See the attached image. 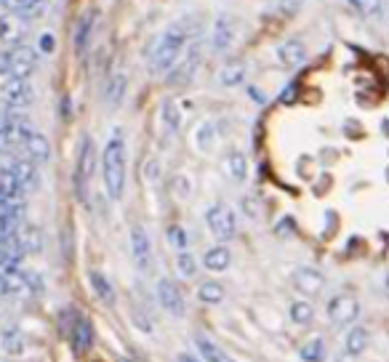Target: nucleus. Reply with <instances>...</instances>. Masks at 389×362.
Masks as SVG:
<instances>
[{
    "label": "nucleus",
    "instance_id": "obj_1",
    "mask_svg": "<svg viewBox=\"0 0 389 362\" xmlns=\"http://www.w3.org/2000/svg\"><path fill=\"white\" fill-rule=\"evenodd\" d=\"M190 43V25L187 22H176V25H171L158 40H155V46L149 51V59H152V67H155V73H168L173 70V64H176V59L181 56V51L184 46Z\"/></svg>",
    "mask_w": 389,
    "mask_h": 362
},
{
    "label": "nucleus",
    "instance_id": "obj_2",
    "mask_svg": "<svg viewBox=\"0 0 389 362\" xmlns=\"http://www.w3.org/2000/svg\"><path fill=\"white\" fill-rule=\"evenodd\" d=\"M101 173H104V187L112 200H121L125 190V142L115 131V136L104 144L101 155Z\"/></svg>",
    "mask_w": 389,
    "mask_h": 362
},
{
    "label": "nucleus",
    "instance_id": "obj_3",
    "mask_svg": "<svg viewBox=\"0 0 389 362\" xmlns=\"http://www.w3.org/2000/svg\"><path fill=\"white\" fill-rule=\"evenodd\" d=\"M205 224H208V229L214 232V237H216L219 242L232 240V235H235V229H238V221H235L232 208H229V205H224V203H216V205H211V208H208V214H205Z\"/></svg>",
    "mask_w": 389,
    "mask_h": 362
},
{
    "label": "nucleus",
    "instance_id": "obj_4",
    "mask_svg": "<svg viewBox=\"0 0 389 362\" xmlns=\"http://www.w3.org/2000/svg\"><path fill=\"white\" fill-rule=\"evenodd\" d=\"M328 320H331V325L334 328H344V325H352L355 320H357V314H360V304H357V298H352V296H336V298H331L328 301Z\"/></svg>",
    "mask_w": 389,
    "mask_h": 362
},
{
    "label": "nucleus",
    "instance_id": "obj_5",
    "mask_svg": "<svg viewBox=\"0 0 389 362\" xmlns=\"http://www.w3.org/2000/svg\"><path fill=\"white\" fill-rule=\"evenodd\" d=\"M25 38H27V19L19 16V14L5 11L0 16V46L14 49V46H22Z\"/></svg>",
    "mask_w": 389,
    "mask_h": 362
},
{
    "label": "nucleus",
    "instance_id": "obj_6",
    "mask_svg": "<svg viewBox=\"0 0 389 362\" xmlns=\"http://www.w3.org/2000/svg\"><path fill=\"white\" fill-rule=\"evenodd\" d=\"M32 99H35V91H32L27 77H11L3 86V104H8V107L25 109L27 104H32Z\"/></svg>",
    "mask_w": 389,
    "mask_h": 362
},
{
    "label": "nucleus",
    "instance_id": "obj_7",
    "mask_svg": "<svg viewBox=\"0 0 389 362\" xmlns=\"http://www.w3.org/2000/svg\"><path fill=\"white\" fill-rule=\"evenodd\" d=\"M94 142H91V136H86L83 139V144H80V157H77V173H75V184H77V192L86 194L88 190V181H91V176H94Z\"/></svg>",
    "mask_w": 389,
    "mask_h": 362
},
{
    "label": "nucleus",
    "instance_id": "obj_8",
    "mask_svg": "<svg viewBox=\"0 0 389 362\" xmlns=\"http://www.w3.org/2000/svg\"><path fill=\"white\" fill-rule=\"evenodd\" d=\"M158 298H160V307L171 317H184V296H181V290L173 280H160L158 283Z\"/></svg>",
    "mask_w": 389,
    "mask_h": 362
},
{
    "label": "nucleus",
    "instance_id": "obj_9",
    "mask_svg": "<svg viewBox=\"0 0 389 362\" xmlns=\"http://www.w3.org/2000/svg\"><path fill=\"white\" fill-rule=\"evenodd\" d=\"M293 288L304 296H317L325 288V277H323V272H317L312 266H299L293 272Z\"/></svg>",
    "mask_w": 389,
    "mask_h": 362
},
{
    "label": "nucleus",
    "instance_id": "obj_10",
    "mask_svg": "<svg viewBox=\"0 0 389 362\" xmlns=\"http://www.w3.org/2000/svg\"><path fill=\"white\" fill-rule=\"evenodd\" d=\"M11 56V77H27V75L35 70V62H38V51L29 49V46H14L8 49Z\"/></svg>",
    "mask_w": 389,
    "mask_h": 362
},
{
    "label": "nucleus",
    "instance_id": "obj_11",
    "mask_svg": "<svg viewBox=\"0 0 389 362\" xmlns=\"http://www.w3.org/2000/svg\"><path fill=\"white\" fill-rule=\"evenodd\" d=\"M131 250H134L136 266H139L142 272L149 269V264H152V245H149L145 227H134V229H131Z\"/></svg>",
    "mask_w": 389,
    "mask_h": 362
},
{
    "label": "nucleus",
    "instance_id": "obj_12",
    "mask_svg": "<svg viewBox=\"0 0 389 362\" xmlns=\"http://www.w3.org/2000/svg\"><path fill=\"white\" fill-rule=\"evenodd\" d=\"M355 14L373 22H387L389 19V0H347Z\"/></svg>",
    "mask_w": 389,
    "mask_h": 362
},
{
    "label": "nucleus",
    "instance_id": "obj_13",
    "mask_svg": "<svg viewBox=\"0 0 389 362\" xmlns=\"http://www.w3.org/2000/svg\"><path fill=\"white\" fill-rule=\"evenodd\" d=\"M232 40H235V22H232V16L221 14L214 25V32H211V49L216 53H224L232 46Z\"/></svg>",
    "mask_w": 389,
    "mask_h": 362
},
{
    "label": "nucleus",
    "instance_id": "obj_14",
    "mask_svg": "<svg viewBox=\"0 0 389 362\" xmlns=\"http://www.w3.org/2000/svg\"><path fill=\"white\" fill-rule=\"evenodd\" d=\"M8 170L19 179V184L25 187V192H29V190L38 187V168H35V160H29V157H16V160L8 163Z\"/></svg>",
    "mask_w": 389,
    "mask_h": 362
},
{
    "label": "nucleus",
    "instance_id": "obj_15",
    "mask_svg": "<svg viewBox=\"0 0 389 362\" xmlns=\"http://www.w3.org/2000/svg\"><path fill=\"white\" fill-rule=\"evenodd\" d=\"M22 149L27 152V157H29V160H35V163H46V160L51 157L49 139H46L43 133H38V131H29V133H27Z\"/></svg>",
    "mask_w": 389,
    "mask_h": 362
},
{
    "label": "nucleus",
    "instance_id": "obj_16",
    "mask_svg": "<svg viewBox=\"0 0 389 362\" xmlns=\"http://www.w3.org/2000/svg\"><path fill=\"white\" fill-rule=\"evenodd\" d=\"M277 59H280V64H286V67H301L304 62H307V49H304V43L301 40H286L280 49H277Z\"/></svg>",
    "mask_w": 389,
    "mask_h": 362
},
{
    "label": "nucleus",
    "instance_id": "obj_17",
    "mask_svg": "<svg viewBox=\"0 0 389 362\" xmlns=\"http://www.w3.org/2000/svg\"><path fill=\"white\" fill-rule=\"evenodd\" d=\"M25 211L22 200H0V227H22Z\"/></svg>",
    "mask_w": 389,
    "mask_h": 362
},
{
    "label": "nucleus",
    "instance_id": "obj_18",
    "mask_svg": "<svg viewBox=\"0 0 389 362\" xmlns=\"http://www.w3.org/2000/svg\"><path fill=\"white\" fill-rule=\"evenodd\" d=\"M0 5L25 19H38L43 14V0H0Z\"/></svg>",
    "mask_w": 389,
    "mask_h": 362
},
{
    "label": "nucleus",
    "instance_id": "obj_19",
    "mask_svg": "<svg viewBox=\"0 0 389 362\" xmlns=\"http://www.w3.org/2000/svg\"><path fill=\"white\" fill-rule=\"evenodd\" d=\"M368 341H371L368 331L360 328V325H355V328L347 333V338H344V354H349V357L363 354L365 349H368Z\"/></svg>",
    "mask_w": 389,
    "mask_h": 362
},
{
    "label": "nucleus",
    "instance_id": "obj_20",
    "mask_svg": "<svg viewBox=\"0 0 389 362\" xmlns=\"http://www.w3.org/2000/svg\"><path fill=\"white\" fill-rule=\"evenodd\" d=\"M19 245L25 250V256L43 250V235H40V229L32 227V224H22V229H19Z\"/></svg>",
    "mask_w": 389,
    "mask_h": 362
},
{
    "label": "nucleus",
    "instance_id": "obj_21",
    "mask_svg": "<svg viewBox=\"0 0 389 362\" xmlns=\"http://www.w3.org/2000/svg\"><path fill=\"white\" fill-rule=\"evenodd\" d=\"M229 261H232V256H229V250H227L224 245L208 248L205 256H203V266L211 269V272H224V269L229 266Z\"/></svg>",
    "mask_w": 389,
    "mask_h": 362
},
{
    "label": "nucleus",
    "instance_id": "obj_22",
    "mask_svg": "<svg viewBox=\"0 0 389 362\" xmlns=\"http://www.w3.org/2000/svg\"><path fill=\"white\" fill-rule=\"evenodd\" d=\"M73 341L77 352H88V349H91V344H94V328H91V322H88L86 317H80V320L75 322Z\"/></svg>",
    "mask_w": 389,
    "mask_h": 362
},
{
    "label": "nucleus",
    "instance_id": "obj_23",
    "mask_svg": "<svg viewBox=\"0 0 389 362\" xmlns=\"http://www.w3.org/2000/svg\"><path fill=\"white\" fill-rule=\"evenodd\" d=\"M0 346H3L5 354L19 357V354L25 352V336H22L16 328H8V331H3V336H0Z\"/></svg>",
    "mask_w": 389,
    "mask_h": 362
},
{
    "label": "nucleus",
    "instance_id": "obj_24",
    "mask_svg": "<svg viewBox=\"0 0 389 362\" xmlns=\"http://www.w3.org/2000/svg\"><path fill=\"white\" fill-rule=\"evenodd\" d=\"M94 19H97V14L88 11V14L80 16V22H77V29H75V51H77V53H83V51L88 49V35H91Z\"/></svg>",
    "mask_w": 389,
    "mask_h": 362
},
{
    "label": "nucleus",
    "instance_id": "obj_25",
    "mask_svg": "<svg viewBox=\"0 0 389 362\" xmlns=\"http://www.w3.org/2000/svg\"><path fill=\"white\" fill-rule=\"evenodd\" d=\"M197 298H200L203 304H221V301L227 298V290H224V285H219L216 280H208V283H203V285L197 288Z\"/></svg>",
    "mask_w": 389,
    "mask_h": 362
},
{
    "label": "nucleus",
    "instance_id": "obj_26",
    "mask_svg": "<svg viewBox=\"0 0 389 362\" xmlns=\"http://www.w3.org/2000/svg\"><path fill=\"white\" fill-rule=\"evenodd\" d=\"M299 357L304 362H323L325 360V341L317 336V338H310L301 349H299Z\"/></svg>",
    "mask_w": 389,
    "mask_h": 362
},
{
    "label": "nucleus",
    "instance_id": "obj_27",
    "mask_svg": "<svg viewBox=\"0 0 389 362\" xmlns=\"http://www.w3.org/2000/svg\"><path fill=\"white\" fill-rule=\"evenodd\" d=\"M197 352H200V357L205 362H232L221 352L219 346H216L214 341H208V338H197Z\"/></svg>",
    "mask_w": 389,
    "mask_h": 362
},
{
    "label": "nucleus",
    "instance_id": "obj_28",
    "mask_svg": "<svg viewBox=\"0 0 389 362\" xmlns=\"http://www.w3.org/2000/svg\"><path fill=\"white\" fill-rule=\"evenodd\" d=\"M224 166H227V173H229L235 181H245V176H248V163H245V157L240 155V152L227 155Z\"/></svg>",
    "mask_w": 389,
    "mask_h": 362
},
{
    "label": "nucleus",
    "instance_id": "obj_29",
    "mask_svg": "<svg viewBox=\"0 0 389 362\" xmlns=\"http://www.w3.org/2000/svg\"><path fill=\"white\" fill-rule=\"evenodd\" d=\"M88 277H91V285H94L99 298H101V301H107V304H115V288L110 285V280H107L101 272H91Z\"/></svg>",
    "mask_w": 389,
    "mask_h": 362
},
{
    "label": "nucleus",
    "instance_id": "obj_30",
    "mask_svg": "<svg viewBox=\"0 0 389 362\" xmlns=\"http://www.w3.org/2000/svg\"><path fill=\"white\" fill-rule=\"evenodd\" d=\"M288 314H291V320L296 325H312V320H315V309L307 301H293Z\"/></svg>",
    "mask_w": 389,
    "mask_h": 362
},
{
    "label": "nucleus",
    "instance_id": "obj_31",
    "mask_svg": "<svg viewBox=\"0 0 389 362\" xmlns=\"http://www.w3.org/2000/svg\"><path fill=\"white\" fill-rule=\"evenodd\" d=\"M22 259H25V256H19V253H14V250H8V248H0V274H5V272H19V269H22Z\"/></svg>",
    "mask_w": 389,
    "mask_h": 362
},
{
    "label": "nucleus",
    "instance_id": "obj_32",
    "mask_svg": "<svg viewBox=\"0 0 389 362\" xmlns=\"http://www.w3.org/2000/svg\"><path fill=\"white\" fill-rule=\"evenodd\" d=\"M160 120H163V131H166V136H173L176 131H179V109H176V104H166L163 107V115H160Z\"/></svg>",
    "mask_w": 389,
    "mask_h": 362
},
{
    "label": "nucleus",
    "instance_id": "obj_33",
    "mask_svg": "<svg viewBox=\"0 0 389 362\" xmlns=\"http://www.w3.org/2000/svg\"><path fill=\"white\" fill-rule=\"evenodd\" d=\"M123 91H125V77H123V75H115V77L110 80L107 91H104V99H107L110 104H118L123 99Z\"/></svg>",
    "mask_w": 389,
    "mask_h": 362
},
{
    "label": "nucleus",
    "instance_id": "obj_34",
    "mask_svg": "<svg viewBox=\"0 0 389 362\" xmlns=\"http://www.w3.org/2000/svg\"><path fill=\"white\" fill-rule=\"evenodd\" d=\"M243 64L240 62H235V64H229V67H224V73H221V83L224 86H238L240 80H243Z\"/></svg>",
    "mask_w": 389,
    "mask_h": 362
},
{
    "label": "nucleus",
    "instance_id": "obj_35",
    "mask_svg": "<svg viewBox=\"0 0 389 362\" xmlns=\"http://www.w3.org/2000/svg\"><path fill=\"white\" fill-rule=\"evenodd\" d=\"M168 242L171 245H176L179 250H184V248H187V242H190V235L184 232V227L173 224V227H168Z\"/></svg>",
    "mask_w": 389,
    "mask_h": 362
},
{
    "label": "nucleus",
    "instance_id": "obj_36",
    "mask_svg": "<svg viewBox=\"0 0 389 362\" xmlns=\"http://www.w3.org/2000/svg\"><path fill=\"white\" fill-rule=\"evenodd\" d=\"M176 266H179V272H181L184 277H192L194 269H197V266H194V259L187 253V250H181V253L176 256Z\"/></svg>",
    "mask_w": 389,
    "mask_h": 362
},
{
    "label": "nucleus",
    "instance_id": "obj_37",
    "mask_svg": "<svg viewBox=\"0 0 389 362\" xmlns=\"http://www.w3.org/2000/svg\"><path fill=\"white\" fill-rule=\"evenodd\" d=\"M304 0H277V14L280 16H293L299 8H301Z\"/></svg>",
    "mask_w": 389,
    "mask_h": 362
},
{
    "label": "nucleus",
    "instance_id": "obj_38",
    "mask_svg": "<svg viewBox=\"0 0 389 362\" xmlns=\"http://www.w3.org/2000/svg\"><path fill=\"white\" fill-rule=\"evenodd\" d=\"M214 131H216V128H214L211 122H203V125H200V131H197V144H200V149H208V146L214 144V142H208V136H214Z\"/></svg>",
    "mask_w": 389,
    "mask_h": 362
},
{
    "label": "nucleus",
    "instance_id": "obj_39",
    "mask_svg": "<svg viewBox=\"0 0 389 362\" xmlns=\"http://www.w3.org/2000/svg\"><path fill=\"white\" fill-rule=\"evenodd\" d=\"M5 149H14V142H11V133H8V128L0 122V152H5Z\"/></svg>",
    "mask_w": 389,
    "mask_h": 362
},
{
    "label": "nucleus",
    "instance_id": "obj_40",
    "mask_svg": "<svg viewBox=\"0 0 389 362\" xmlns=\"http://www.w3.org/2000/svg\"><path fill=\"white\" fill-rule=\"evenodd\" d=\"M0 75H11V56H8V51H0Z\"/></svg>",
    "mask_w": 389,
    "mask_h": 362
},
{
    "label": "nucleus",
    "instance_id": "obj_41",
    "mask_svg": "<svg viewBox=\"0 0 389 362\" xmlns=\"http://www.w3.org/2000/svg\"><path fill=\"white\" fill-rule=\"evenodd\" d=\"M40 51H43V53H53V38H51V35H43V38H40Z\"/></svg>",
    "mask_w": 389,
    "mask_h": 362
},
{
    "label": "nucleus",
    "instance_id": "obj_42",
    "mask_svg": "<svg viewBox=\"0 0 389 362\" xmlns=\"http://www.w3.org/2000/svg\"><path fill=\"white\" fill-rule=\"evenodd\" d=\"M293 94H296V86H288V88H286V94H283V96H280V101H286V104H288V101H293Z\"/></svg>",
    "mask_w": 389,
    "mask_h": 362
},
{
    "label": "nucleus",
    "instance_id": "obj_43",
    "mask_svg": "<svg viewBox=\"0 0 389 362\" xmlns=\"http://www.w3.org/2000/svg\"><path fill=\"white\" fill-rule=\"evenodd\" d=\"M179 362H200V360H194V357H187V354H181V357H179ZM205 362V360H203Z\"/></svg>",
    "mask_w": 389,
    "mask_h": 362
},
{
    "label": "nucleus",
    "instance_id": "obj_44",
    "mask_svg": "<svg viewBox=\"0 0 389 362\" xmlns=\"http://www.w3.org/2000/svg\"><path fill=\"white\" fill-rule=\"evenodd\" d=\"M384 290H387V296H389V274L384 277Z\"/></svg>",
    "mask_w": 389,
    "mask_h": 362
},
{
    "label": "nucleus",
    "instance_id": "obj_45",
    "mask_svg": "<svg viewBox=\"0 0 389 362\" xmlns=\"http://www.w3.org/2000/svg\"><path fill=\"white\" fill-rule=\"evenodd\" d=\"M121 362H134V360H121Z\"/></svg>",
    "mask_w": 389,
    "mask_h": 362
},
{
    "label": "nucleus",
    "instance_id": "obj_46",
    "mask_svg": "<svg viewBox=\"0 0 389 362\" xmlns=\"http://www.w3.org/2000/svg\"><path fill=\"white\" fill-rule=\"evenodd\" d=\"M0 200H3V197H0Z\"/></svg>",
    "mask_w": 389,
    "mask_h": 362
}]
</instances>
